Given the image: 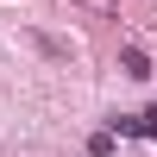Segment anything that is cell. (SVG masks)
Returning a JSON list of instances; mask_svg holds the SVG:
<instances>
[{
  "instance_id": "6da1fadb",
  "label": "cell",
  "mask_w": 157,
  "mask_h": 157,
  "mask_svg": "<svg viewBox=\"0 0 157 157\" xmlns=\"http://www.w3.org/2000/svg\"><path fill=\"white\" fill-rule=\"evenodd\" d=\"M120 69L132 75V82H145V75H151V57H145L138 44H126V50H120Z\"/></svg>"
},
{
  "instance_id": "7a4b0ae2",
  "label": "cell",
  "mask_w": 157,
  "mask_h": 157,
  "mask_svg": "<svg viewBox=\"0 0 157 157\" xmlns=\"http://www.w3.org/2000/svg\"><path fill=\"white\" fill-rule=\"evenodd\" d=\"M32 44H38V50H44V57H50V63H69V57H75V50H69V44H63V38H44V32H38V38H32Z\"/></svg>"
}]
</instances>
